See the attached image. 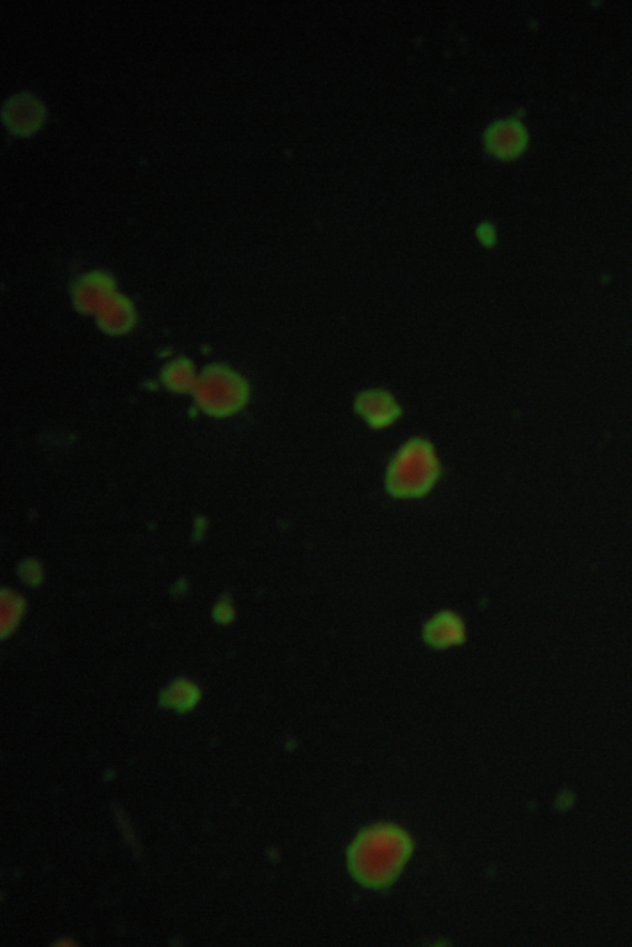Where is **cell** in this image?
<instances>
[{
  "label": "cell",
  "mask_w": 632,
  "mask_h": 947,
  "mask_svg": "<svg viewBox=\"0 0 632 947\" xmlns=\"http://www.w3.org/2000/svg\"><path fill=\"white\" fill-rule=\"evenodd\" d=\"M414 849L404 829L376 824L357 835L347 853L352 877L371 890H386L398 880Z\"/></svg>",
  "instance_id": "cell-1"
},
{
  "label": "cell",
  "mask_w": 632,
  "mask_h": 947,
  "mask_svg": "<svg viewBox=\"0 0 632 947\" xmlns=\"http://www.w3.org/2000/svg\"><path fill=\"white\" fill-rule=\"evenodd\" d=\"M440 475V463L434 447L416 438L404 444L389 464L386 485L399 499H415L428 494Z\"/></svg>",
  "instance_id": "cell-2"
},
{
  "label": "cell",
  "mask_w": 632,
  "mask_h": 947,
  "mask_svg": "<svg viewBox=\"0 0 632 947\" xmlns=\"http://www.w3.org/2000/svg\"><path fill=\"white\" fill-rule=\"evenodd\" d=\"M0 115L9 137L29 139L45 128L49 107L33 89H20L4 99Z\"/></svg>",
  "instance_id": "cell-3"
},
{
  "label": "cell",
  "mask_w": 632,
  "mask_h": 947,
  "mask_svg": "<svg viewBox=\"0 0 632 947\" xmlns=\"http://www.w3.org/2000/svg\"><path fill=\"white\" fill-rule=\"evenodd\" d=\"M529 141L528 128L514 116L494 120L483 135L484 150L498 161H513L524 155Z\"/></svg>",
  "instance_id": "cell-4"
},
{
  "label": "cell",
  "mask_w": 632,
  "mask_h": 947,
  "mask_svg": "<svg viewBox=\"0 0 632 947\" xmlns=\"http://www.w3.org/2000/svg\"><path fill=\"white\" fill-rule=\"evenodd\" d=\"M356 410L368 425L382 428L398 419L400 407L391 394L383 390H368L358 396Z\"/></svg>",
  "instance_id": "cell-5"
},
{
  "label": "cell",
  "mask_w": 632,
  "mask_h": 947,
  "mask_svg": "<svg viewBox=\"0 0 632 947\" xmlns=\"http://www.w3.org/2000/svg\"><path fill=\"white\" fill-rule=\"evenodd\" d=\"M424 638L430 647L446 649L465 642L466 628L454 612H440L426 623Z\"/></svg>",
  "instance_id": "cell-6"
},
{
  "label": "cell",
  "mask_w": 632,
  "mask_h": 947,
  "mask_svg": "<svg viewBox=\"0 0 632 947\" xmlns=\"http://www.w3.org/2000/svg\"><path fill=\"white\" fill-rule=\"evenodd\" d=\"M199 701V687L188 679H178L171 682L167 689L161 693L162 706L179 713L194 710Z\"/></svg>",
  "instance_id": "cell-7"
},
{
  "label": "cell",
  "mask_w": 632,
  "mask_h": 947,
  "mask_svg": "<svg viewBox=\"0 0 632 947\" xmlns=\"http://www.w3.org/2000/svg\"><path fill=\"white\" fill-rule=\"evenodd\" d=\"M19 576L24 583L31 587H38L44 581V570L34 559L24 560L19 566Z\"/></svg>",
  "instance_id": "cell-8"
},
{
  "label": "cell",
  "mask_w": 632,
  "mask_h": 947,
  "mask_svg": "<svg viewBox=\"0 0 632 947\" xmlns=\"http://www.w3.org/2000/svg\"><path fill=\"white\" fill-rule=\"evenodd\" d=\"M235 618V607L229 595L219 597L213 608V620L221 626H228Z\"/></svg>",
  "instance_id": "cell-9"
},
{
  "label": "cell",
  "mask_w": 632,
  "mask_h": 947,
  "mask_svg": "<svg viewBox=\"0 0 632 947\" xmlns=\"http://www.w3.org/2000/svg\"><path fill=\"white\" fill-rule=\"evenodd\" d=\"M478 238L484 246H493L497 241L494 227L491 224H482L478 227Z\"/></svg>",
  "instance_id": "cell-10"
},
{
  "label": "cell",
  "mask_w": 632,
  "mask_h": 947,
  "mask_svg": "<svg viewBox=\"0 0 632 947\" xmlns=\"http://www.w3.org/2000/svg\"><path fill=\"white\" fill-rule=\"evenodd\" d=\"M205 531H207V522L198 518V521L194 523L193 536L196 537V541H200L204 537Z\"/></svg>",
  "instance_id": "cell-11"
}]
</instances>
